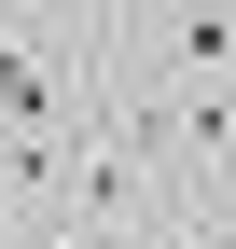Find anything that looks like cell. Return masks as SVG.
Instances as JSON below:
<instances>
[{
  "label": "cell",
  "mask_w": 236,
  "mask_h": 249,
  "mask_svg": "<svg viewBox=\"0 0 236 249\" xmlns=\"http://www.w3.org/2000/svg\"><path fill=\"white\" fill-rule=\"evenodd\" d=\"M139 249H195V235H139Z\"/></svg>",
  "instance_id": "1"
}]
</instances>
